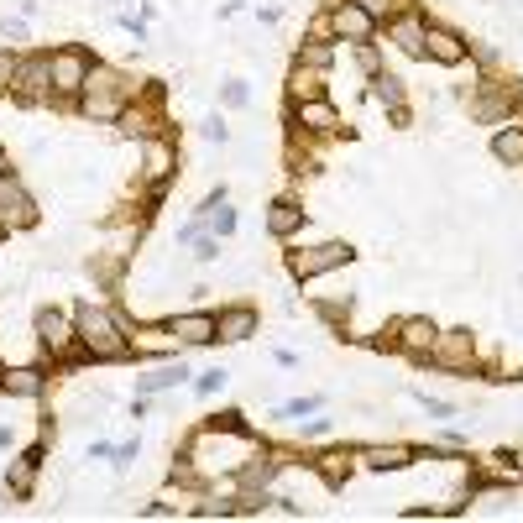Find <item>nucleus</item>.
<instances>
[{
	"instance_id": "nucleus-1",
	"label": "nucleus",
	"mask_w": 523,
	"mask_h": 523,
	"mask_svg": "<svg viewBox=\"0 0 523 523\" xmlns=\"http://www.w3.org/2000/svg\"><path fill=\"white\" fill-rule=\"evenodd\" d=\"M136 95H142V84H131L121 68H110V63H95V68H89V79H84V89H79V116L116 126L121 110H126Z\"/></svg>"
},
{
	"instance_id": "nucleus-2",
	"label": "nucleus",
	"mask_w": 523,
	"mask_h": 523,
	"mask_svg": "<svg viewBox=\"0 0 523 523\" xmlns=\"http://www.w3.org/2000/svg\"><path fill=\"white\" fill-rule=\"evenodd\" d=\"M74 325H79V356H89V361H126L131 356V330L110 309L79 304Z\"/></svg>"
},
{
	"instance_id": "nucleus-3",
	"label": "nucleus",
	"mask_w": 523,
	"mask_h": 523,
	"mask_svg": "<svg viewBox=\"0 0 523 523\" xmlns=\"http://www.w3.org/2000/svg\"><path fill=\"white\" fill-rule=\"evenodd\" d=\"M356 262V246L351 241H320V246H299V252H288V272L299 283H314L325 278L335 267H351Z\"/></svg>"
},
{
	"instance_id": "nucleus-4",
	"label": "nucleus",
	"mask_w": 523,
	"mask_h": 523,
	"mask_svg": "<svg viewBox=\"0 0 523 523\" xmlns=\"http://www.w3.org/2000/svg\"><path fill=\"white\" fill-rule=\"evenodd\" d=\"M37 351L53 356V361L79 356V325H74V314H63V309H37Z\"/></svg>"
},
{
	"instance_id": "nucleus-5",
	"label": "nucleus",
	"mask_w": 523,
	"mask_h": 523,
	"mask_svg": "<svg viewBox=\"0 0 523 523\" xmlns=\"http://www.w3.org/2000/svg\"><path fill=\"white\" fill-rule=\"evenodd\" d=\"M48 68H53V100H79L95 58H89L84 48H58V53H48Z\"/></svg>"
},
{
	"instance_id": "nucleus-6",
	"label": "nucleus",
	"mask_w": 523,
	"mask_h": 523,
	"mask_svg": "<svg viewBox=\"0 0 523 523\" xmlns=\"http://www.w3.org/2000/svg\"><path fill=\"white\" fill-rule=\"evenodd\" d=\"M325 16H330V37L346 42V48H356V42H372V37H377V16H372L367 6H356V0H335Z\"/></svg>"
},
{
	"instance_id": "nucleus-7",
	"label": "nucleus",
	"mask_w": 523,
	"mask_h": 523,
	"mask_svg": "<svg viewBox=\"0 0 523 523\" xmlns=\"http://www.w3.org/2000/svg\"><path fill=\"white\" fill-rule=\"evenodd\" d=\"M121 136H136V142H152V136H163V126H168V116L157 110V89H142L126 110H121Z\"/></svg>"
},
{
	"instance_id": "nucleus-8",
	"label": "nucleus",
	"mask_w": 523,
	"mask_h": 523,
	"mask_svg": "<svg viewBox=\"0 0 523 523\" xmlns=\"http://www.w3.org/2000/svg\"><path fill=\"white\" fill-rule=\"evenodd\" d=\"M37 225V204H32V194L21 189V178L16 173H6L0 178V231H32Z\"/></svg>"
},
{
	"instance_id": "nucleus-9",
	"label": "nucleus",
	"mask_w": 523,
	"mask_h": 523,
	"mask_svg": "<svg viewBox=\"0 0 523 523\" xmlns=\"http://www.w3.org/2000/svg\"><path fill=\"white\" fill-rule=\"evenodd\" d=\"M11 95L21 105H53V68H48V53H37V58H21L16 68V84H11Z\"/></svg>"
},
{
	"instance_id": "nucleus-10",
	"label": "nucleus",
	"mask_w": 523,
	"mask_h": 523,
	"mask_svg": "<svg viewBox=\"0 0 523 523\" xmlns=\"http://www.w3.org/2000/svg\"><path fill=\"white\" fill-rule=\"evenodd\" d=\"M435 340H440V325L429 320V314H403V320H393V346L403 356H419L429 361V351H435Z\"/></svg>"
},
{
	"instance_id": "nucleus-11",
	"label": "nucleus",
	"mask_w": 523,
	"mask_h": 523,
	"mask_svg": "<svg viewBox=\"0 0 523 523\" xmlns=\"http://www.w3.org/2000/svg\"><path fill=\"white\" fill-rule=\"evenodd\" d=\"M429 361H435L440 372H461V377H471V367H476V340H471V330H440V340H435V351H429Z\"/></svg>"
},
{
	"instance_id": "nucleus-12",
	"label": "nucleus",
	"mask_w": 523,
	"mask_h": 523,
	"mask_svg": "<svg viewBox=\"0 0 523 523\" xmlns=\"http://www.w3.org/2000/svg\"><path fill=\"white\" fill-rule=\"evenodd\" d=\"M466 53H471V48H466V37H461V32L435 27V21L424 27V58H429V63H440V68H461Z\"/></svg>"
},
{
	"instance_id": "nucleus-13",
	"label": "nucleus",
	"mask_w": 523,
	"mask_h": 523,
	"mask_svg": "<svg viewBox=\"0 0 523 523\" xmlns=\"http://www.w3.org/2000/svg\"><path fill=\"white\" fill-rule=\"evenodd\" d=\"M189 377H194V372H189L178 356H163V361H152V367L136 377V393H142V398H157V393H168V388H178V382H189Z\"/></svg>"
},
{
	"instance_id": "nucleus-14",
	"label": "nucleus",
	"mask_w": 523,
	"mask_h": 523,
	"mask_svg": "<svg viewBox=\"0 0 523 523\" xmlns=\"http://www.w3.org/2000/svg\"><path fill=\"white\" fill-rule=\"evenodd\" d=\"M293 131L330 136V131H340V110L330 100H299V105H293Z\"/></svg>"
},
{
	"instance_id": "nucleus-15",
	"label": "nucleus",
	"mask_w": 523,
	"mask_h": 523,
	"mask_svg": "<svg viewBox=\"0 0 523 523\" xmlns=\"http://www.w3.org/2000/svg\"><path fill=\"white\" fill-rule=\"evenodd\" d=\"M168 330L184 340V346H210V340H220V320L210 309H194V314H173Z\"/></svg>"
},
{
	"instance_id": "nucleus-16",
	"label": "nucleus",
	"mask_w": 523,
	"mask_h": 523,
	"mask_svg": "<svg viewBox=\"0 0 523 523\" xmlns=\"http://www.w3.org/2000/svg\"><path fill=\"white\" fill-rule=\"evenodd\" d=\"M37 471H42V445L21 450V456L11 461V471H6V492L16 497V503H27V497L37 492Z\"/></svg>"
},
{
	"instance_id": "nucleus-17",
	"label": "nucleus",
	"mask_w": 523,
	"mask_h": 523,
	"mask_svg": "<svg viewBox=\"0 0 523 523\" xmlns=\"http://www.w3.org/2000/svg\"><path fill=\"white\" fill-rule=\"evenodd\" d=\"M325 84H330V68H314V63H299L293 58L288 68V100H325Z\"/></svg>"
},
{
	"instance_id": "nucleus-18",
	"label": "nucleus",
	"mask_w": 523,
	"mask_h": 523,
	"mask_svg": "<svg viewBox=\"0 0 523 523\" xmlns=\"http://www.w3.org/2000/svg\"><path fill=\"white\" fill-rule=\"evenodd\" d=\"M173 168H178V152H173L168 136H152V142H142V178H147V184H168Z\"/></svg>"
},
{
	"instance_id": "nucleus-19",
	"label": "nucleus",
	"mask_w": 523,
	"mask_h": 523,
	"mask_svg": "<svg viewBox=\"0 0 523 523\" xmlns=\"http://www.w3.org/2000/svg\"><path fill=\"white\" fill-rule=\"evenodd\" d=\"M184 351V340H178L168 325H147V330H136L131 335V356H152V361H163V356H178Z\"/></svg>"
},
{
	"instance_id": "nucleus-20",
	"label": "nucleus",
	"mask_w": 523,
	"mask_h": 523,
	"mask_svg": "<svg viewBox=\"0 0 523 523\" xmlns=\"http://www.w3.org/2000/svg\"><path fill=\"white\" fill-rule=\"evenodd\" d=\"M424 27H429L424 16L403 11V16H393V21H388V42H393L398 53H408V58H424Z\"/></svg>"
},
{
	"instance_id": "nucleus-21",
	"label": "nucleus",
	"mask_w": 523,
	"mask_h": 523,
	"mask_svg": "<svg viewBox=\"0 0 523 523\" xmlns=\"http://www.w3.org/2000/svg\"><path fill=\"white\" fill-rule=\"evenodd\" d=\"M304 220H309V210H304L299 199H272V204H267V231L278 236V241L299 236V231H304Z\"/></svg>"
},
{
	"instance_id": "nucleus-22",
	"label": "nucleus",
	"mask_w": 523,
	"mask_h": 523,
	"mask_svg": "<svg viewBox=\"0 0 523 523\" xmlns=\"http://www.w3.org/2000/svg\"><path fill=\"white\" fill-rule=\"evenodd\" d=\"M356 466H367V471H403V466H414V450H408V445H361L356 450Z\"/></svg>"
},
{
	"instance_id": "nucleus-23",
	"label": "nucleus",
	"mask_w": 523,
	"mask_h": 523,
	"mask_svg": "<svg viewBox=\"0 0 523 523\" xmlns=\"http://www.w3.org/2000/svg\"><path fill=\"white\" fill-rule=\"evenodd\" d=\"M0 393L6 398H42L48 393V377H42L37 367H6L0 372Z\"/></svg>"
},
{
	"instance_id": "nucleus-24",
	"label": "nucleus",
	"mask_w": 523,
	"mask_h": 523,
	"mask_svg": "<svg viewBox=\"0 0 523 523\" xmlns=\"http://www.w3.org/2000/svg\"><path fill=\"white\" fill-rule=\"evenodd\" d=\"M220 340H252L257 335V309L252 304H236V309H220Z\"/></svg>"
},
{
	"instance_id": "nucleus-25",
	"label": "nucleus",
	"mask_w": 523,
	"mask_h": 523,
	"mask_svg": "<svg viewBox=\"0 0 523 523\" xmlns=\"http://www.w3.org/2000/svg\"><path fill=\"white\" fill-rule=\"evenodd\" d=\"M351 466H356V450H351V456H346V450H325V456L314 461V476H320L325 487H346Z\"/></svg>"
},
{
	"instance_id": "nucleus-26",
	"label": "nucleus",
	"mask_w": 523,
	"mask_h": 523,
	"mask_svg": "<svg viewBox=\"0 0 523 523\" xmlns=\"http://www.w3.org/2000/svg\"><path fill=\"white\" fill-rule=\"evenodd\" d=\"M492 157H497V163H508V168L523 163V121H508L503 131L492 136Z\"/></svg>"
},
{
	"instance_id": "nucleus-27",
	"label": "nucleus",
	"mask_w": 523,
	"mask_h": 523,
	"mask_svg": "<svg viewBox=\"0 0 523 523\" xmlns=\"http://www.w3.org/2000/svg\"><path fill=\"white\" fill-rule=\"evenodd\" d=\"M372 100H382L388 110H398V105H403V79L388 74V68H382V74H372Z\"/></svg>"
},
{
	"instance_id": "nucleus-28",
	"label": "nucleus",
	"mask_w": 523,
	"mask_h": 523,
	"mask_svg": "<svg viewBox=\"0 0 523 523\" xmlns=\"http://www.w3.org/2000/svg\"><path fill=\"white\" fill-rule=\"evenodd\" d=\"M299 63L330 68V63H335V42H304V48H299Z\"/></svg>"
},
{
	"instance_id": "nucleus-29",
	"label": "nucleus",
	"mask_w": 523,
	"mask_h": 523,
	"mask_svg": "<svg viewBox=\"0 0 523 523\" xmlns=\"http://www.w3.org/2000/svg\"><path fill=\"white\" fill-rule=\"evenodd\" d=\"M210 236H236V210H225V204H215V210H210Z\"/></svg>"
},
{
	"instance_id": "nucleus-30",
	"label": "nucleus",
	"mask_w": 523,
	"mask_h": 523,
	"mask_svg": "<svg viewBox=\"0 0 523 523\" xmlns=\"http://www.w3.org/2000/svg\"><path fill=\"white\" fill-rule=\"evenodd\" d=\"M194 393H199V398H215V393H225V367H210L204 377H194Z\"/></svg>"
},
{
	"instance_id": "nucleus-31",
	"label": "nucleus",
	"mask_w": 523,
	"mask_h": 523,
	"mask_svg": "<svg viewBox=\"0 0 523 523\" xmlns=\"http://www.w3.org/2000/svg\"><path fill=\"white\" fill-rule=\"evenodd\" d=\"M351 53H356V63H361V74H367V79H372V74H382V58H377V42H356V48H351Z\"/></svg>"
},
{
	"instance_id": "nucleus-32",
	"label": "nucleus",
	"mask_w": 523,
	"mask_h": 523,
	"mask_svg": "<svg viewBox=\"0 0 523 523\" xmlns=\"http://www.w3.org/2000/svg\"><path fill=\"white\" fill-rule=\"evenodd\" d=\"M220 100H225V105H231V110H246V105H252V89H246L241 79H231V84H225V89H220Z\"/></svg>"
},
{
	"instance_id": "nucleus-33",
	"label": "nucleus",
	"mask_w": 523,
	"mask_h": 523,
	"mask_svg": "<svg viewBox=\"0 0 523 523\" xmlns=\"http://www.w3.org/2000/svg\"><path fill=\"white\" fill-rule=\"evenodd\" d=\"M356 6H367L377 21H393V16H403V0H356Z\"/></svg>"
},
{
	"instance_id": "nucleus-34",
	"label": "nucleus",
	"mask_w": 523,
	"mask_h": 523,
	"mask_svg": "<svg viewBox=\"0 0 523 523\" xmlns=\"http://www.w3.org/2000/svg\"><path fill=\"white\" fill-rule=\"evenodd\" d=\"M419 408L429 419H456V403H445V398H429V393H419Z\"/></svg>"
},
{
	"instance_id": "nucleus-35",
	"label": "nucleus",
	"mask_w": 523,
	"mask_h": 523,
	"mask_svg": "<svg viewBox=\"0 0 523 523\" xmlns=\"http://www.w3.org/2000/svg\"><path fill=\"white\" fill-rule=\"evenodd\" d=\"M16 68H21V58H16L11 48H0V95H6V89L16 84Z\"/></svg>"
},
{
	"instance_id": "nucleus-36",
	"label": "nucleus",
	"mask_w": 523,
	"mask_h": 523,
	"mask_svg": "<svg viewBox=\"0 0 523 523\" xmlns=\"http://www.w3.org/2000/svg\"><path fill=\"white\" fill-rule=\"evenodd\" d=\"M320 403H325V398H293V403H283V414H278V419H304V414H314Z\"/></svg>"
},
{
	"instance_id": "nucleus-37",
	"label": "nucleus",
	"mask_w": 523,
	"mask_h": 523,
	"mask_svg": "<svg viewBox=\"0 0 523 523\" xmlns=\"http://www.w3.org/2000/svg\"><path fill=\"white\" fill-rule=\"evenodd\" d=\"M194 257H199V262H220V236L204 231V236L194 241Z\"/></svg>"
},
{
	"instance_id": "nucleus-38",
	"label": "nucleus",
	"mask_w": 523,
	"mask_h": 523,
	"mask_svg": "<svg viewBox=\"0 0 523 523\" xmlns=\"http://www.w3.org/2000/svg\"><path fill=\"white\" fill-rule=\"evenodd\" d=\"M204 142H220L225 147V142H231V126H225L220 116H210V121H204Z\"/></svg>"
},
{
	"instance_id": "nucleus-39",
	"label": "nucleus",
	"mask_w": 523,
	"mask_h": 523,
	"mask_svg": "<svg viewBox=\"0 0 523 523\" xmlns=\"http://www.w3.org/2000/svg\"><path fill=\"white\" fill-rule=\"evenodd\" d=\"M0 32H6L11 42H21V37H27V21H21V16L11 21V16H6V21H0Z\"/></svg>"
},
{
	"instance_id": "nucleus-40",
	"label": "nucleus",
	"mask_w": 523,
	"mask_h": 523,
	"mask_svg": "<svg viewBox=\"0 0 523 523\" xmlns=\"http://www.w3.org/2000/svg\"><path fill=\"white\" fill-rule=\"evenodd\" d=\"M89 456L105 461V456H116V445H110V440H89Z\"/></svg>"
},
{
	"instance_id": "nucleus-41",
	"label": "nucleus",
	"mask_w": 523,
	"mask_h": 523,
	"mask_svg": "<svg viewBox=\"0 0 523 523\" xmlns=\"http://www.w3.org/2000/svg\"><path fill=\"white\" fill-rule=\"evenodd\" d=\"M136 450H142L136 440H131V445H116V461H121V466H131V461H136Z\"/></svg>"
},
{
	"instance_id": "nucleus-42",
	"label": "nucleus",
	"mask_w": 523,
	"mask_h": 523,
	"mask_svg": "<svg viewBox=\"0 0 523 523\" xmlns=\"http://www.w3.org/2000/svg\"><path fill=\"white\" fill-rule=\"evenodd\" d=\"M6 173H11V152H6V147H0V178H6Z\"/></svg>"
},
{
	"instance_id": "nucleus-43",
	"label": "nucleus",
	"mask_w": 523,
	"mask_h": 523,
	"mask_svg": "<svg viewBox=\"0 0 523 523\" xmlns=\"http://www.w3.org/2000/svg\"><path fill=\"white\" fill-rule=\"evenodd\" d=\"M11 445V424H0V450H6Z\"/></svg>"
},
{
	"instance_id": "nucleus-44",
	"label": "nucleus",
	"mask_w": 523,
	"mask_h": 523,
	"mask_svg": "<svg viewBox=\"0 0 523 523\" xmlns=\"http://www.w3.org/2000/svg\"><path fill=\"white\" fill-rule=\"evenodd\" d=\"M6 497H11V492H6V487H0V513H6Z\"/></svg>"
},
{
	"instance_id": "nucleus-45",
	"label": "nucleus",
	"mask_w": 523,
	"mask_h": 523,
	"mask_svg": "<svg viewBox=\"0 0 523 523\" xmlns=\"http://www.w3.org/2000/svg\"><path fill=\"white\" fill-rule=\"evenodd\" d=\"M513 466H518V471H523V456H518V461H513Z\"/></svg>"
},
{
	"instance_id": "nucleus-46",
	"label": "nucleus",
	"mask_w": 523,
	"mask_h": 523,
	"mask_svg": "<svg viewBox=\"0 0 523 523\" xmlns=\"http://www.w3.org/2000/svg\"><path fill=\"white\" fill-rule=\"evenodd\" d=\"M0 372H6V361H0Z\"/></svg>"
}]
</instances>
